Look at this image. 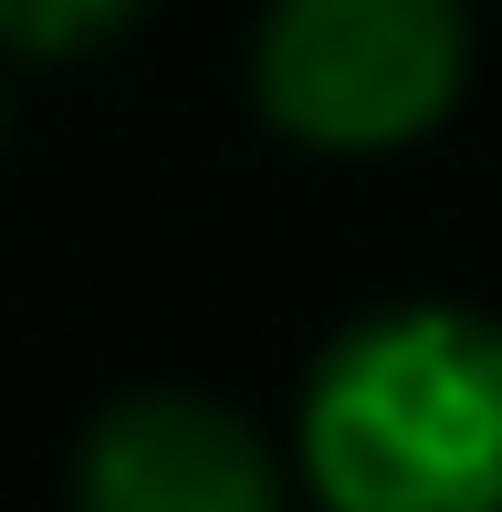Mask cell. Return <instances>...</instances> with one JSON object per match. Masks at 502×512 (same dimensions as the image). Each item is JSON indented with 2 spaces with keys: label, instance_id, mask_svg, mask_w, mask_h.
I'll list each match as a JSON object with an SVG mask.
<instances>
[{
  "label": "cell",
  "instance_id": "cell-1",
  "mask_svg": "<svg viewBox=\"0 0 502 512\" xmlns=\"http://www.w3.org/2000/svg\"><path fill=\"white\" fill-rule=\"evenodd\" d=\"M304 471L335 512H502V324L377 314L314 366Z\"/></svg>",
  "mask_w": 502,
  "mask_h": 512
},
{
  "label": "cell",
  "instance_id": "cell-2",
  "mask_svg": "<svg viewBox=\"0 0 502 512\" xmlns=\"http://www.w3.org/2000/svg\"><path fill=\"white\" fill-rule=\"evenodd\" d=\"M461 0H272L262 105L304 147H398L461 95Z\"/></svg>",
  "mask_w": 502,
  "mask_h": 512
},
{
  "label": "cell",
  "instance_id": "cell-3",
  "mask_svg": "<svg viewBox=\"0 0 502 512\" xmlns=\"http://www.w3.org/2000/svg\"><path fill=\"white\" fill-rule=\"evenodd\" d=\"M84 512H283L272 450L210 398H126L84 439Z\"/></svg>",
  "mask_w": 502,
  "mask_h": 512
},
{
  "label": "cell",
  "instance_id": "cell-4",
  "mask_svg": "<svg viewBox=\"0 0 502 512\" xmlns=\"http://www.w3.org/2000/svg\"><path fill=\"white\" fill-rule=\"evenodd\" d=\"M136 0H0V42L11 53H74V42H105Z\"/></svg>",
  "mask_w": 502,
  "mask_h": 512
}]
</instances>
